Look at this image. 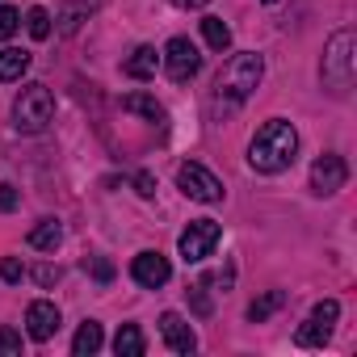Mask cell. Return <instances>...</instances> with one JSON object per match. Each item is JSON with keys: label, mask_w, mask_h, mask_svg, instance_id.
Instances as JSON below:
<instances>
[{"label": "cell", "mask_w": 357, "mask_h": 357, "mask_svg": "<svg viewBox=\"0 0 357 357\" xmlns=\"http://www.w3.org/2000/svg\"><path fill=\"white\" fill-rule=\"evenodd\" d=\"M160 336H164V344H168L172 353H194V349H198L194 328L176 315V311H164V315H160Z\"/></svg>", "instance_id": "cell-12"}, {"label": "cell", "mask_w": 357, "mask_h": 357, "mask_svg": "<svg viewBox=\"0 0 357 357\" xmlns=\"http://www.w3.org/2000/svg\"><path fill=\"white\" fill-rule=\"evenodd\" d=\"M344 181H349V164H344L340 155L324 151V155L311 164V194H315V198H332Z\"/></svg>", "instance_id": "cell-9"}, {"label": "cell", "mask_w": 357, "mask_h": 357, "mask_svg": "<svg viewBox=\"0 0 357 357\" xmlns=\"http://www.w3.org/2000/svg\"><path fill=\"white\" fill-rule=\"evenodd\" d=\"M176 185H181V194L185 198H194V202H223V181L211 172V168H202V164H194V160H185L181 168H176Z\"/></svg>", "instance_id": "cell-5"}, {"label": "cell", "mask_w": 357, "mask_h": 357, "mask_svg": "<svg viewBox=\"0 0 357 357\" xmlns=\"http://www.w3.org/2000/svg\"><path fill=\"white\" fill-rule=\"evenodd\" d=\"M294 151H298V130H294L286 118H269V122L252 135V143H248V164H252L257 172L273 176V172H282V168L294 164Z\"/></svg>", "instance_id": "cell-1"}, {"label": "cell", "mask_w": 357, "mask_h": 357, "mask_svg": "<svg viewBox=\"0 0 357 357\" xmlns=\"http://www.w3.org/2000/svg\"><path fill=\"white\" fill-rule=\"evenodd\" d=\"M336 319H340V303H336V298H324V303H315L311 319L298 328V344H303V349H319V344H328V336H332Z\"/></svg>", "instance_id": "cell-8"}, {"label": "cell", "mask_w": 357, "mask_h": 357, "mask_svg": "<svg viewBox=\"0 0 357 357\" xmlns=\"http://www.w3.org/2000/svg\"><path fill=\"white\" fill-rule=\"evenodd\" d=\"M101 344H105L101 324H97V319H84V324H80V332H76V340H72V353H76V357H93Z\"/></svg>", "instance_id": "cell-18"}, {"label": "cell", "mask_w": 357, "mask_h": 357, "mask_svg": "<svg viewBox=\"0 0 357 357\" xmlns=\"http://www.w3.org/2000/svg\"><path fill=\"white\" fill-rule=\"evenodd\" d=\"M101 5V0H63V9H59V30L63 34H76L84 22H89V13Z\"/></svg>", "instance_id": "cell-15"}, {"label": "cell", "mask_w": 357, "mask_h": 357, "mask_svg": "<svg viewBox=\"0 0 357 357\" xmlns=\"http://www.w3.org/2000/svg\"><path fill=\"white\" fill-rule=\"evenodd\" d=\"M26 30H30V38H51V13L43 9V5H34L30 13H26Z\"/></svg>", "instance_id": "cell-22"}, {"label": "cell", "mask_w": 357, "mask_h": 357, "mask_svg": "<svg viewBox=\"0 0 357 357\" xmlns=\"http://www.w3.org/2000/svg\"><path fill=\"white\" fill-rule=\"evenodd\" d=\"M17 353H22V332L0 328V357H17Z\"/></svg>", "instance_id": "cell-24"}, {"label": "cell", "mask_w": 357, "mask_h": 357, "mask_svg": "<svg viewBox=\"0 0 357 357\" xmlns=\"http://www.w3.org/2000/svg\"><path fill=\"white\" fill-rule=\"evenodd\" d=\"M160 63H164V72H168L172 84H185V80H194V76L202 72V55H198V47H194L190 38H172V43L164 47Z\"/></svg>", "instance_id": "cell-7"}, {"label": "cell", "mask_w": 357, "mask_h": 357, "mask_svg": "<svg viewBox=\"0 0 357 357\" xmlns=\"http://www.w3.org/2000/svg\"><path fill=\"white\" fill-rule=\"evenodd\" d=\"M84 269H89L97 282H109V278H114V265H109L105 257H89V261H84Z\"/></svg>", "instance_id": "cell-27"}, {"label": "cell", "mask_w": 357, "mask_h": 357, "mask_svg": "<svg viewBox=\"0 0 357 357\" xmlns=\"http://www.w3.org/2000/svg\"><path fill=\"white\" fill-rule=\"evenodd\" d=\"M59 307L55 303H47V298H34L30 307H26V332H30V340H51L55 332H59Z\"/></svg>", "instance_id": "cell-11"}, {"label": "cell", "mask_w": 357, "mask_h": 357, "mask_svg": "<svg viewBox=\"0 0 357 357\" xmlns=\"http://www.w3.org/2000/svg\"><path fill=\"white\" fill-rule=\"evenodd\" d=\"M130 278H135L143 290H160V286L172 278V265H168V257H160V252H139V257L130 261Z\"/></svg>", "instance_id": "cell-10"}, {"label": "cell", "mask_w": 357, "mask_h": 357, "mask_svg": "<svg viewBox=\"0 0 357 357\" xmlns=\"http://www.w3.org/2000/svg\"><path fill=\"white\" fill-rule=\"evenodd\" d=\"M17 26H22V17H17V9H0V43H5V38H13L17 34Z\"/></svg>", "instance_id": "cell-25"}, {"label": "cell", "mask_w": 357, "mask_h": 357, "mask_svg": "<svg viewBox=\"0 0 357 357\" xmlns=\"http://www.w3.org/2000/svg\"><path fill=\"white\" fill-rule=\"evenodd\" d=\"M114 353H118V357H143V353H147V340H143L139 324H122V328H118V336H114Z\"/></svg>", "instance_id": "cell-17"}, {"label": "cell", "mask_w": 357, "mask_h": 357, "mask_svg": "<svg viewBox=\"0 0 357 357\" xmlns=\"http://www.w3.org/2000/svg\"><path fill=\"white\" fill-rule=\"evenodd\" d=\"M286 307V290H269V294H261V298H252V307H248V319L252 324H265L273 311H282Z\"/></svg>", "instance_id": "cell-21"}, {"label": "cell", "mask_w": 357, "mask_h": 357, "mask_svg": "<svg viewBox=\"0 0 357 357\" xmlns=\"http://www.w3.org/2000/svg\"><path fill=\"white\" fill-rule=\"evenodd\" d=\"M202 38L211 51H227L231 47V26L223 17H202Z\"/></svg>", "instance_id": "cell-20"}, {"label": "cell", "mask_w": 357, "mask_h": 357, "mask_svg": "<svg viewBox=\"0 0 357 357\" xmlns=\"http://www.w3.org/2000/svg\"><path fill=\"white\" fill-rule=\"evenodd\" d=\"M261 76H265V59H261L257 51H240V55H231V59L223 63V72H219V80H215V97L240 105V101H248V97L261 89Z\"/></svg>", "instance_id": "cell-2"}, {"label": "cell", "mask_w": 357, "mask_h": 357, "mask_svg": "<svg viewBox=\"0 0 357 357\" xmlns=\"http://www.w3.org/2000/svg\"><path fill=\"white\" fill-rule=\"evenodd\" d=\"M172 5H176V9H206L211 0H172Z\"/></svg>", "instance_id": "cell-31"}, {"label": "cell", "mask_w": 357, "mask_h": 357, "mask_svg": "<svg viewBox=\"0 0 357 357\" xmlns=\"http://www.w3.org/2000/svg\"><path fill=\"white\" fill-rule=\"evenodd\" d=\"M30 72V51H17V47H5L0 51V84H13Z\"/></svg>", "instance_id": "cell-16"}, {"label": "cell", "mask_w": 357, "mask_h": 357, "mask_svg": "<svg viewBox=\"0 0 357 357\" xmlns=\"http://www.w3.org/2000/svg\"><path fill=\"white\" fill-rule=\"evenodd\" d=\"M34 282H38V286H47V290H51V286H55V282H59V265H38V269H34Z\"/></svg>", "instance_id": "cell-28"}, {"label": "cell", "mask_w": 357, "mask_h": 357, "mask_svg": "<svg viewBox=\"0 0 357 357\" xmlns=\"http://www.w3.org/2000/svg\"><path fill=\"white\" fill-rule=\"evenodd\" d=\"M59 240H63V227H59L55 219H43V223L30 231V248H38V252H55Z\"/></svg>", "instance_id": "cell-19"}, {"label": "cell", "mask_w": 357, "mask_h": 357, "mask_svg": "<svg viewBox=\"0 0 357 357\" xmlns=\"http://www.w3.org/2000/svg\"><path fill=\"white\" fill-rule=\"evenodd\" d=\"M155 68H160L155 47H135V51H130V59L122 63V72H126L130 80H151V76H155Z\"/></svg>", "instance_id": "cell-13"}, {"label": "cell", "mask_w": 357, "mask_h": 357, "mask_svg": "<svg viewBox=\"0 0 357 357\" xmlns=\"http://www.w3.org/2000/svg\"><path fill=\"white\" fill-rule=\"evenodd\" d=\"M185 294H190V303H194V311H198L202 319H206V315L215 311V307H211V294H206V282H194V286H190Z\"/></svg>", "instance_id": "cell-23"}, {"label": "cell", "mask_w": 357, "mask_h": 357, "mask_svg": "<svg viewBox=\"0 0 357 357\" xmlns=\"http://www.w3.org/2000/svg\"><path fill=\"white\" fill-rule=\"evenodd\" d=\"M353 59H357V38H353V30H336V34L328 38V47H324V63H319V76H324V84H328L336 97H344L349 84H353Z\"/></svg>", "instance_id": "cell-3"}, {"label": "cell", "mask_w": 357, "mask_h": 357, "mask_svg": "<svg viewBox=\"0 0 357 357\" xmlns=\"http://www.w3.org/2000/svg\"><path fill=\"white\" fill-rule=\"evenodd\" d=\"M0 211H17V190L13 185H0Z\"/></svg>", "instance_id": "cell-30"}, {"label": "cell", "mask_w": 357, "mask_h": 357, "mask_svg": "<svg viewBox=\"0 0 357 357\" xmlns=\"http://www.w3.org/2000/svg\"><path fill=\"white\" fill-rule=\"evenodd\" d=\"M135 190H139L143 198H155V176H151V172H135Z\"/></svg>", "instance_id": "cell-29"}, {"label": "cell", "mask_w": 357, "mask_h": 357, "mask_svg": "<svg viewBox=\"0 0 357 357\" xmlns=\"http://www.w3.org/2000/svg\"><path fill=\"white\" fill-rule=\"evenodd\" d=\"M122 109H126V114H139V118H147V122H155V126L168 122L164 105H160L155 97H147V93H126V97H122Z\"/></svg>", "instance_id": "cell-14"}, {"label": "cell", "mask_w": 357, "mask_h": 357, "mask_svg": "<svg viewBox=\"0 0 357 357\" xmlns=\"http://www.w3.org/2000/svg\"><path fill=\"white\" fill-rule=\"evenodd\" d=\"M0 278H5V282H13V286H17V282L26 278L22 261H17V257H0Z\"/></svg>", "instance_id": "cell-26"}, {"label": "cell", "mask_w": 357, "mask_h": 357, "mask_svg": "<svg viewBox=\"0 0 357 357\" xmlns=\"http://www.w3.org/2000/svg\"><path fill=\"white\" fill-rule=\"evenodd\" d=\"M55 118V97L47 84H26L13 101V126L22 135H43Z\"/></svg>", "instance_id": "cell-4"}, {"label": "cell", "mask_w": 357, "mask_h": 357, "mask_svg": "<svg viewBox=\"0 0 357 357\" xmlns=\"http://www.w3.org/2000/svg\"><path fill=\"white\" fill-rule=\"evenodd\" d=\"M265 5H278V0H265Z\"/></svg>", "instance_id": "cell-32"}, {"label": "cell", "mask_w": 357, "mask_h": 357, "mask_svg": "<svg viewBox=\"0 0 357 357\" xmlns=\"http://www.w3.org/2000/svg\"><path fill=\"white\" fill-rule=\"evenodd\" d=\"M219 236H223V227H219L215 219H194V223L181 231V240H176V248H181L185 265H198V261H206V257L215 252Z\"/></svg>", "instance_id": "cell-6"}]
</instances>
